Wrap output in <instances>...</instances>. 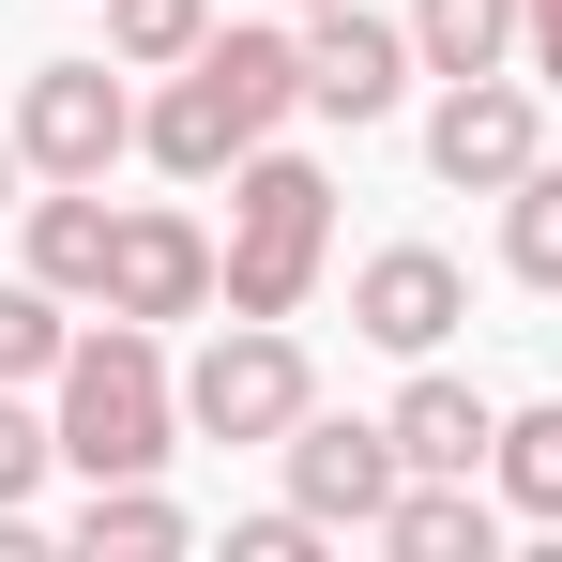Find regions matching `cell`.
Segmentation results:
<instances>
[{
  "label": "cell",
  "instance_id": "obj_2",
  "mask_svg": "<svg viewBox=\"0 0 562 562\" xmlns=\"http://www.w3.org/2000/svg\"><path fill=\"white\" fill-rule=\"evenodd\" d=\"M319 259H335V183L259 137V153L228 168V274H213V304H228V319H304Z\"/></svg>",
  "mask_w": 562,
  "mask_h": 562
},
{
  "label": "cell",
  "instance_id": "obj_13",
  "mask_svg": "<svg viewBox=\"0 0 562 562\" xmlns=\"http://www.w3.org/2000/svg\"><path fill=\"white\" fill-rule=\"evenodd\" d=\"M106 244H122L106 183H46L31 198V274L61 289V304H106Z\"/></svg>",
  "mask_w": 562,
  "mask_h": 562
},
{
  "label": "cell",
  "instance_id": "obj_12",
  "mask_svg": "<svg viewBox=\"0 0 562 562\" xmlns=\"http://www.w3.org/2000/svg\"><path fill=\"white\" fill-rule=\"evenodd\" d=\"M380 426H395L411 471H486V441H502V411H486L471 380H441V366H411V395H395Z\"/></svg>",
  "mask_w": 562,
  "mask_h": 562
},
{
  "label": "cell",
  "instance_id": "obj_7",
  "mask_svg": "<svg viewBox=\"0 0 562 562\" xmlns=\"http://www.w3.org/2000/svg\"><path fill=\"white\" fill-rule=\"evenodd\" d=\"M411 77H426V61H411L395 15H366V0H319V15H304V106H319V122L366 137V122H395Z\"/></svg>",
  "mask_w": 562,
  "mask_h": 562
},
{
  "label": "cell",
  "instance_id": "obj_11",
  "mask_svg": "<svg viewBox=\"0 0 562 562\" xmlns=\"http://www.w3.org/2000/svg\"><path fill=\"white\" fill-rule=\"evenodd\" d=\"M380 548H395V562H486V548H502V502H486L471 471H411L395 517H380Z\"/></svg>",
  "mask_w": 562,
  "mask_h": 562
},
{
  "label": "cell",
  "instance_id": "obj_8",
  "mask_svg": "<svg viewBox=\"0 0 562 562\" xmlns=\"http://www.w3.org/2000/svg\"><path fill=\"white\" fill-rule=\"evenodd\" d=\"M213 274H228V244H213L198 213H168V198L122 213V244H106V304L153 319V335H168V319H213Z\"/></svg>",
  "mask_w": 562,
  "mask_h": 562
},
{
  "label": "cell",
  "instance_id": "obj_21",
  "mask_svg": "<svg viewBox=\"0 0 562 562\" xmlns=\"http://www.w3.org/2000/svg\"><path fill=\"white\" fill-rule=\"evenodd\" d=\"M228 562H319V517L274 502V517H244V532H228Z\"/></svg>",
  "mask_w": 562,
  "mask_h": 562
},
{
  "label": "cell",
  "instance_id": "obj_16",
  "mask_svg": "<svg viewBox=\"0 0 562 562\" xmlns=\"http://www.w3.org/2000/svg\"><path fill=\"white\" fill-rule=\"evenodd\" d=\"M486 486H502V517H562V395H548V411H502Z\"/></svg>",
  "mask_w": 562,
  "mask_h": 562
},
{
  "label": "cell",
  "instance_id": "obj_6",
  "mask_svg": "<svg viewBox=\"0 0 562 562\" xmlns=\"http://www.w3.org/2000/svg\"><path fill=\"white\" fill-rule=\"evenodd\" d=\"M274 457H289V502H304L319 532H380V517H395V486H411L395 426H350V411H304Z\"/></svg>",
  "mask_w": 562,
  "mask_h": 562
},
{
  "label": "cell",
  "instance_id": "obj_5",
  "mask_svg": "<svg viewBox=\"0 0 562 562\" xmlns=\"http://www.w3.org/2000/svg\"><path fill=\"white\" fill-rule=\"evenodd\" d=\"M532 153H548V106H532L517 61H502V77H441V106H426V168H441L457 198H502Z\"/></svg>",
  "mask_w": 562,
  "mask_h": 562
},
{
  "label": "cell",
  "instance_id": "obj_18",
  "mask_svg": "<svg viewBox=\"0 0 562 562\" xmlns=\"http://www.w3.org/2000/svg\"><path fill=\"white\" fill-rule=\"evenodd\" d=\"M502 274H517V289H562V168H548V153L502 183Z\"/></svg>",
  "mask_w": 562,
  "mask_h": 562
},
{
  "label": "cell",
  "instance_id": "obj_3",
  "mask_svg": "<svg viewBox=\"0 0 562 562\" xmlns=\"http://www.w3.org/2000/svg\"><path fill=\"white\" fill-rule=\"evenodd\" d=\"M304 411H319V366H304L289 319H228V335L183 366V426L198 441H289Z\"/></svg>",
  "mask_w": 562,
  "mask_h": 562
},
{
  "label": "cell",
  "instance_id": "obj_1",
  "mask_svg": "<svg viewBox=\"0 0 562 562\" xmlns=\"http://www.w3.org/2000/svg\"><path fill=\"white\" fill-rule=\"evenodd\" d=\"M46 395H61V411H46V426H61V471H92V486L168 471V457L198 441V426H183V380H168V335H153V319H122V304H106V335L61 350Z\"/></svg>",
  "mask_w": 562,
  "mask_h": 562
},
{
  "label": "cell",
  "instance_id": "obj_9",
  "mask_svg": "<svg viewBox=\"0 0 562 562\" xmlns=\"http://www.w3.org/2000/svg\"><path fill=\"white\" fill-rule=\"evenodd\" d=\"M457 319H471V274L441 259V244H380L366 274H350V335H366V350H395V366H426Z\"/></svg>",
  "mask_w": 562,
  "mask_h": 562
},
{
  "label": "cell",
  "instance_id": "obj_15",
  "mask_svg": "<svg viewBox=\"0 0 562 562\" xmlns=\"http://www.w3.org/2000/svg\"><path fill=\"white\" fill-rule=\"evenodd\" d=\"M77 548H92V562H168V548H183V502H168L153 471H122V486L77 502Z\"/></svg>",
  "mask_w": 562,
  "mask_h": 562
},
{
  "label": "cell",
  "instance_id": "obj_22",
  "mask_svg": "<svg viewBox=\"0 0 562 562\" xmlns=\"http://www.w3.org/2000/svg\"><path fill=\"white\" fill-rule=\"evenodd\" d=\"M517 77H532V92H562V0H532V31H517Z\"/></svg>",
  "mask_w": 562,
  "mask_h": 562
},
{
  "label": "cell",
  "instance_id": "obj_17",
  "mask_svg": "<svg viewBox=\"0 0 562 562\" xmlns=\"http://www.w3.org/2000/svg\"><path fill=\"white\" fill-rule=\"evenodd\" d=\"M213 46V0H106V61L122 77H183Z\"/></svg>",
  "mask_w": 562,
  "mask_h": 562
},
{
  "label": "cell",
  "instance_id": "obj_14",
  "mask_svg": "<svg viewBox=\"0 0 562 562\" xmlns=\"http://www.w3.org/2000/svg\"><path fill=\"white\" fill-rule=\"evenodd\" d=\"M532 31V0H411V61L426 77H502Z\"/></svg>",
  "mask_w": 562,
  "mask_h": 562
},
{
  "label": "cell",
  "instance_id": "obj_19",
  "mask_svg": "<svg viewBox=\"0 0 562 562\" xmlns=\"http://www.w3.org/2000/svg\"><path fill=\"white\" fill-rule=\"evenodd\" d=\"M61 350H77L61 289H46V274H0V380L31 395V380H61Z\"/></svg>",
  "mask_w": 562,
  "mask_h": 562
},
{
  "label": "cell",
  "instance_id": "obj_24",
  "mask_svg": "<svg viewBox=\"0 0 562 562\" xmlns=\"http://www.w3.org/2000/svg\"><path fill=\"white\" fill-rule=\"evenodd\" d=\"M304 15H319V0H304Z\"/></svg>",
  "mask_w": 562,
  "mask_h": 562
},
{
  "label": "cell",
  "instance_id": "obj_10",
  "mask_svg": "<svg viewBox=\"0 0 562 562\" xmlns=\"http://www.w3.org/2000/svg\"><path fill=\"white\" fill-rule=\"evenodd\" d=\"M137 153H153L168 183H213V168H244V153H259V122H244V92H228L213 61H183L168 92L137 106Z\"/></svg>",
  "mask_w": 562,
  "mask_h": 562
},
{
  "label": "cell",
  "instance_id": "obj_20",
  "mask_svg": "<svg viewBox=\"0 0 562 562\" xmlns=\"http://www.w3.org/2000/svg\"><path fill=\"white\" fill-rule=\"evenodd\" d=\"M46 471H61V426H46V411H31V395L0 380V502H31Z\"/></svg>",
  "mask_w": 562,
  "mask_h": 562
},
{
  "label": "cell",
  "instance_id": "obj_23",
  "mask_svg": "<svg viewBox=\"0 0 562 562\" xmlns=\"http://www.w3.org/2000/svg\"><path fill=\"white\" fill-rule=\"evenodd\" d=\"M15 183H31V153H15V122H0V213H31V198H15Z\"/></svg>",
  "mask_w": 562,
  "mask_h": 562
},
{
  "label": "cell",
  "instance_id": "obj_4",
  "mask_svg": "<svg viewBox=\"0 0 562 562\" xmlns=\"http://www.w3.org/2000/svg\"><path fill=\"white\" fill-rule=\"evenodd\" d=\"M15 153H31V183H106V168L137 153L122 61H31V77H15Z\"/></svg>",
  "mask_w": 562,
  "mask_h": 562
}]
</instances>
